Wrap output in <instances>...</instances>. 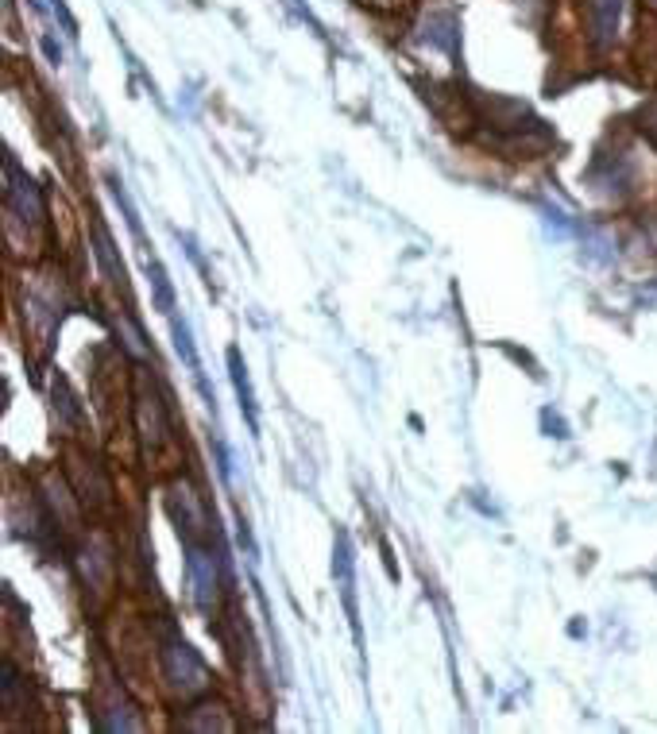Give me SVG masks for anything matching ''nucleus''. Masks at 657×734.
I'll return each instance as SVG.
<instances>
[{
	"label": "nucleus",
	"mask_w": 657,
	"mask_h": 734,
	"mask_svg": "<svg viewBox=\"0 0 657 734\" xmlns=\"http://www.w3.org/2000/svg\"><path fill=\"white\" fill-rule=\"evenodd\" d=\"M159 665H163V680L170 692L178 696H198L209 688V669H205V661L198 657V650L178 638V634H166V638L159 642Z\"/></svg>",
	"instance_id": "nucleus-1"
},
{
	"label": "nucleus",
	"mask_w": 657,
	"mask_h": 734,
	"mask_svg": "<svg viewBox=\"0 0 657 734\" xmlns=\"http://www.w3.org/2000/svg\"><path fill=\"white\" fill-rule=\"evenodd\" d=\"M55 406H63V414H66V422H78L81 418V410H78V402H74V395H70V387L58 379L55 383Z\"/></svg>",
	"instance_id": "nucleus-12"
},
{
	"label": "nucleus",
	"mask_w": 657,
	"mask_h": 734,
	"mask_svg": "<svg viewBox=\"0 0 657 734\" xmlns=\"http://www.w3.org/2000/svg\"><path fill=\"white\" fill-rule=\"evenodd\" d=\"M333 576L340 584V595H345V610L352 622V634L360 642V619H356V580H352V545L348 533H337V549H333Z\"/></svg>",
	"instance_id": "nucleus-6"
},
{
	"label": "nucleus",
	"mask_w": 657,
	"mask_h": 734,
	"mask_svg": "<svg viewBox=\"0 0 657 734\" xmlns=\"http://www.w3.org/2000/svg\"><path fill=\"white\" fill-rule=\"evenodd\" d=\"M148 275H151V283H155V305L170 317L175 313V290H170V283H166V271L155 260H148Z\"/></svg>",
	"instance_id": "nucleus-11"
},
{
	"label": "nucleus",
	"mask_w": 657,
	"mask_h": 734,
	"mask_svg": "<svg viewBox=\"0 0 657 734\" xmlns=\"http://www.w3.org/2000/svg\"><path fill=\"white\" fill-rule=\"evenodd\" d=\"M228 375H233V387L240 395V410H244V418H248V430L255 433L260 430V422H255V395H252L248 367H244V360H240V348H228Z\"/></svg>",
	"instance_id": "nucleus-9"
},
{
	"label": "nucleus",
	"mask_w": 657,
	"mask_h": 734,
	"mask_svg": "<svg viewBox=\"0 0 657 734\" xmlns=\"http://www.w3.org/2000/svg\"><path fill=\"white\" fill-rule=\"evenodd\" d=\"M650 4H653V8H657V0H650Z\"/></svg>",
	"instance_id": "nucleus-15"
},
{
	"label": "nucleus",
	"mask_w": 657,
	"mask_h": 734,
	"mask_svg": "<svg viewBox=\"0 0 657 734\" xmlns=\"http://www.w3.org/2000/svg\"><path fill=\"white\" fill-rule=\"evenodd\" d=\"M638 120H642V132L650 136V143L657 147V105H646V108H642Z\"/></svg>",
	"instance_id": "nucleus-13"
},
{
	"label": "nucleus",
	"mask_w": 657,
	"mask_h": 734,
	"mask_svg": "<svg viewBox=\"0 0 657 734\" xmlns=\"http://www.w3.org/2000/svg\"><path fill=\"white\" fill-rule=\"evenodd\" d=\"M136 414H140V437H143V448L155 452L166 440V414H163V402L155 395H140L136 398Z\"/></svg>",
	"instance_id": "nucleus-8"
},
{
	"label": "nucleus",
	"mask_w": 657,
	"mask_h": 734,
	"mask_svg": "<svg viewBox=\"0 0 657 734\" xmlns=\"http://www.w3.org/2000/svg\"><path fill=\"white\" fill-rule=\"evenodd\" d=\"M186 572L193 584V603L201 615H213L217 603V557L205 545H186Z\"/></svg>",
	"instance_id": "nucleus-4"
},
{
	"label": "nucleus",
	"mask_w": 657,
	"mask_h": 734,
	"mask_svg": "<svg viewBox=\"0 0 657 734\" xmlns=\"http://www.w3.org/2000/svg\"><path fill=\"white\" fill-rule=\"evenodd\" d=\"M93 252H97V260H101V267H105L108 283H124V267L116 263L113 240H108V232H105L101 225H93Z\"/></svg>",
	"instance_id": "nucleus-10"
},
{
	"label": "nucleus",
	"mask_w": 657,
	"mask_h": 734,
	"mask_svg": "<svg viewBox=\"0 0 657 734\" xmlns=\"http://www.w3.org/2000/svg\"><path fill=\"white\" fill-rule=\"evenodd\" d=\"M619 20H623V0H588V35L595 51H607L615 43Z\"/></svg>",
	"instance_id": "nucleus-5"
},
{
	"label": "nucleus",
	"mask_w": 657,
	"mask_h": 734,
	"mask_svg": "<svg viewBox=\"0 0 657 734\" xmlns=\"http://www.w3.org/2000/svg\"><path fill=\"white\" fill-rule=\"evenodd\" d=\"M4 175H8V186H4V201H8V213L23 220V225H35L43 217V198H39V186L23 175L16 158L4 163Z\"/></svg>",
	"instance_id": "nucleus-3"
},
{
	"label": "nucleus",
	"mask_w": 657,
	"mask_h": 734,
	"mask_svg": "<svg viewBox=\"0 0 657 734\" xmlns=\"http://www.w3.org/2000/svg\"><path fill=\"white\" fill-rule=\"evenodd\" d=\"M430 47H437V51H445V55H453L460 51V20H456V12L453 8H437L425 16V35H422Z\"/></svg>",
	"instance_id": "nucleus-7"
},
{
	"label": "nucleus",
	"mask_w": 657,
	"mask_h": 734,
	"mask_svg": "<svg viewBox=\"0 0 657 734\" xmlns=\"http://www.w3.org/2000/svg\"><path fill=\"white\" fill-rule=\"evenodd\" d=\"M43 51L51 55V63H63V51H58V47H55V39H43Z\"/></svg>",
	"instance_id": "nucleus-14"
},
{
	"label": "nucleus",
	"mask_w": 657,
	"mask_h": 734,
	"mask_svg": "<svg viewBox=\"0 0 657 734\" xmlns=\"http://www.w3.org/2000/svg\"><path fill=\"white\" fill-rule=\"evenodd\" d=\"M166 514L178 525L182 545H205L213 537V518L205 510L201 495L190 483H170L166 487Z\"/></svg>",
	"instance_id": "nucleus-2"
}]
</instances>
